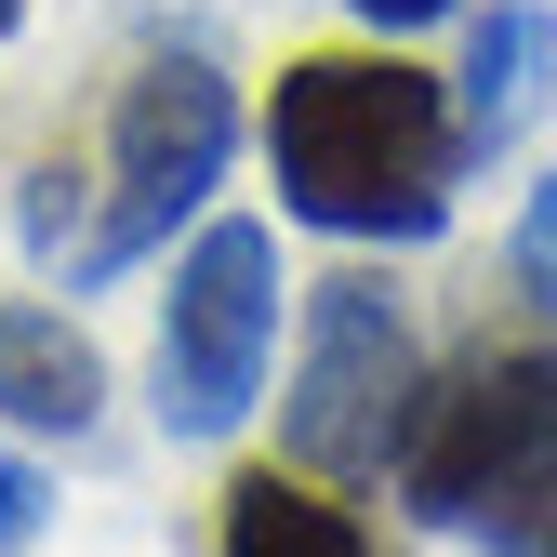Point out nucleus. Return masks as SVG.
Here are the masks:
<instances>
[{
	"label": "nucleus",
	"mask_w": 557,
	"mask_h": 557,
	"mask_svg": "<svg viewBox=\"0 0 557 557\" xmlns=\"http://www.w3.org/2000/svg\"><path fill=\"white\" fill-rule=\"evenodd\" d=\"M14 14H27V0H0V40H14Z\"/></svg>",
	"instance_id": "obj_12"
},
{
	"label": "nucleus",
	"mask_w": 557,
	"mask_h": 557,
	"mask_svg": "<svg viewBox=\"0 0 557 557\" xmlns=\"http://www.w3.org/2000/svg\"><path fill=\"white\" fill-rule=\"evenodd\" d=\"M265 173H278V213L332 239H385V252L438 239L465 173L451 81H425L385 40H319L265 81Z\"/></svg>",
	"instance_id": "obj_3"
},
{
	"label": "nucleus",
	"mask_w": 557,
	"mask_h": 557,
	"mask_svg": "<svg viewBox=\"0 0 557 557\" xmlns=\"http://www.w3.org/2000/svg\"><path fill=\"white\" fill-rule=\"evenodd\" d=\"M107 411V359H94V332L66 319V306H0V425H27V438H81Z\"/></svg>",
	"instance_id": "obj_7"
},
{
	"label": "nucleus",
	"mask_w": 557,
	"mask_h": 557,
	"mask_svg": "<svg viewBox=\"0 0 557 557\" xmlns=\"http://www.w3.org/2000/svg\"><path fill=\"white\" fill-rule=\"evenodd\" d=\"M345 14H359V27H385V40H398V27H438V14H465V0H345Z\"/></svg>",
	"instance_id": "obj_11"
},
{
	"label": "nucleus",
	"mask_w": 557,
	"mask_h": 557,
	"mask_svg": "<svg viewBox=\"0 0 557 557\" xmlns=\"http://www.w3.org/2000/svg\"><path fill=\"white\" fill-rule=\"evenodd\" d=\"M544 557H557V531H544Z\"/></svg>",
	"instance_id": "obj_13"
},
{
	"label": "nucleus",
	"mask_w": 557,
	"mask_h": 557,
	"mask_svg": "<svg viewBox=\"0 0 557 557\" xmlns=\"http://www.w3.org/2000/svg\"><path fill=\"white\" fill-rule=\"evenodd\" d=\"M518 293L557 319V173L531 186V213H518Z\"/></svg>",
	"instance_id": "obj_9"
},
{
	"label": "nucleus",
	"mask_w": 557,
	"mask_h": 557,
	"mask_svg": "<svg viewBox=\"0 0 557 557\" xmlns=\"http://www.w3.org/2000/svg\"><path fill=\"white\" fill-rule=\"evenodd\" d=\"M531 66H544V14H531V0H505V14H478V40H465V81H451L465 160L518 133V107H531Z\"/></svg>",
	"instance_id": "obj_8"
},
{
	"label": "nucleus",
	"mask_w": 557,
	"mask_h": 557,
	"mask_svg": "<svg viewBox=\"0 0 557 557\" xmlns=\"http://www.w3.org/2000/svg\"><path fill=\"white\" fill-rule=\"evenodd\" d=\"M226 147H239V94H226L213 53L160 40V53L107 66L94 120L53 133L40 173H27V239H40V265H66V293H81V278L147 265L199 199H213Z\"/></svg>",
	"instance_id": "obj_2"
},
{
	"label": "nucleus",
	"mask_w": 557,
	"mask_h": 557,
	"mask_svg": "<svg viewBox=\"0 0 557 557\" xmlns=\"http://www.w3.org/2000/svg\"><path fill=\"white\" fill-rule=\"evenodd\" d=\"M40 505H53V492H40V465L0 451V557H27V544H40Z\"/></svg>",
	"instance_id": "obj_10"
},
{
	"label": "nucleus",
	"mask_w": 557,
	"mask_h": 557,
	"mask_svg": "<svg viewBox=\"0 0 557 557\" xmlns=\"http://www.w3.org/2000/svg\"><path fill=\"white\" fill-rule=\"evenodd\" d=\"M265 345H278V239L252 213H213L199 252L173 265V306H160V425L226 438L265 385Z\"/></svg>",
	"instance_id": "obj_5"
},
{
	"label": "nucleus",
	"mask_w": 557,
	"mask_h": 557,
	"mask_svg": "<svg viewBox=\"0 0 557 557\" xmlns=\"http://www.w3.org/2000/svg\"><path fill=\"white\" fill-rule=\"evenodd\" d=\"M411 372H425L411 306L385 293L372 265H332L319 293H306V372H293V398H278V438H293V465L332 478V492L385 478L398 411H411Z\"/></svg>",
	"instance_id": "obj_4"
},
{
	"label": "nucleus",
	"mask_w": 557,
	"mask_h": 557,
	"mask_svg": "<svg viewBox=\"0 0 557 557\" xmlns=\"http://www.w3.org/2000/svg\"><path fill=\"white\" fill-rule=\"evenodd\" d=\"M385 478L411 518L478 531L492 557H544V531H557V319L531 293H478L451 319V345L411 372Z\"/></svg>",
	"instance_id": "obj_1"
},
{
	"label": "nucleus",
	"mask_w": 557,
	"mask_h": 557,
	"mask_svg": "<svg viewBox=\"0 0 557 557\" xmlns=\"http://www.w3.org/2000/svg\"><path fill=\"white\" fill-rule=\"evenodd\" d=\"M213 557H385V531L332 478H306L293 451H265L213 492Z\"/></svg>",
	"instance_id": "obj_6"
}]
</instances>
